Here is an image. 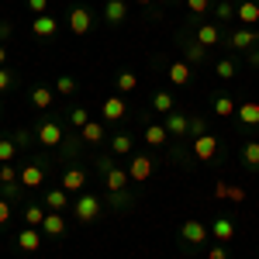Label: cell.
<instances>
[{
    "mask_svg": "<svg viewBox=\"0 0 259 259\" xmlns=\"http://www.w3.org/2000/svg\"><path fill=\"white\" fill-rule=\"evenodd\" d=\"M31 35L38 41H52L59 35V21L52 18V14H38V18H31Z\"/></svg>",
    "mask_w": 259,
    "mask_h": 259,
    "instance_id": "cell-20",
    "label": "cell"
},
{
    "mask_svg": "<svg viewBox=\"0 0 259 259\" xmlns=\"http://www.w3.org/2000/svg\"><path fill=\"white\" fill-rule=\"evenodd\" d=\"M211 107H214V114H218V118H232L239 104H235V100L228 97V94H214V100H211Z\"/></svg>",
    "mask_w": 259,
    "mask_h": 259,
    "instance_id": "cell-33",
    "label": "cell"
},
{
    "mask_svg": "<svg viewBox=\"0 0 259 259\" xmlns=\"http://www.w3.org/2000/svg\"><path fill=\"white\" fill-rule=\"evenodd\" d=\"M145 118H149V114H145ZM142 139H145V145H149V149H166L169 132H166V124H162V121H152V118H149L145 132H142Z\"/></svg>",
    "mask_w": 259,
    "mask_h": 259,
    "instance_id": "cell-22",
    "label": "cell"
},
{
    "mask_svg": "<svg viewBox=\"0 0 259 259\" xmlns=\"http://www.w3.org/2000/svg\"><path fill=\"white\" fill-rule=\"evenodd\" d=\"M132 204H135V197H132L128 190H124V194H107V207H111V211H128Z\"/></svg>",
    "mask_w": 259,
    "mask_h": 259,
    "instance_id": "cell-40",
    "label": "cell"
},
{
    "mask_svg": "<svg viewBox=\"0 0 259 259\" xmlns=\"http://www.w3.org/2000/svg\"><path fill=\"white\" fill-rule=\"evenodd\" d=\"M14 87H18V73H14V69H7V66H0V94L14 90Z\"/></svg>",
    "mask_w": 259,
    "mask_h": 259,
    "instance_id": "cell-45",
    "label": "cell"
},
{
    "mask_svg": "<svg viewBox=\"0 0 259 259\" xmlns=\"http://www.w3.org/2000/svg\"><path fill=\"white\" fill-rule=\"evenodd\" d=\"M114 87H118V94L124 97V94H132L135 87H139V76L132 73V69H121L118 76H114Z\"/></svg>",
    "mask_w": 259,
    "mask_h": 259,
    "instance_id": "cell-36",
    "label": "cell"
},
{
    "mask_svg": "<svg viewBox=\"0 0 259 259\" xmlns=\"http://www.w3.org/2000/svg\"><path fill=\"white\" fill-rule=\"evenodd\" d=\"M166 80L173 83V87H190V83H194V66L183 62V59L169 62V66H166Z\"/></svg>",
    "mask_w": 259,
    "mask_h": 259,
    "instance_id": "cell-24",
    "label": "cell"
},
{
    "mask_svg": "<svg viewBox=\"0 0 259 259\" xmlns=\"http://www.w3.org/2000/svg\"><path fill=\"white\" fill-rule=\"evenodd\" d=\"M76 90H80L76 76H56V94H59V97H73Z\"/></svg>",
    "mask_w": 259,
    "mask_h": 259,
    "instance_id": "cell-39",
    "label": "cell"
},
{
    "mask_svg": "<svg viewBox=\"0 0 259 259\" xmlns=\"http://www.w3.org/2000/svg\"><path fill=\"white\" fill-rule=\"evenodd\" d=\"M149 111L166 118V114H173V111H177V97H173L169 90H156V94H152V100H149Z\"/></svg>",
    "mask_w": 259,
    "mask_h": 259,
    "instance_id": "cell-27",
    "label": "cell"
},
{
    "mask_svg": "<svg viewBox=\"0 0 259 259\" xmlns=\"http://www.w3.org/2000/svg\"><path fill=\"white\" fill-rule=\"evenodd\" d=\"M41 204H45L49 211H56V214L73 211V200H69V194H66L62 187H49V190H41Z\"/></svg>",
    "mask_w": 259,
    "mask_h": 259,
    "instance_id": "cell-17",
    "label": "cell"
},
{
    "mask_svg": "<svg viewBox=\"0 0 259 259\" xmlns=\"http://www.w3.org/2000/svg\"><path fill=\"white\" fill-rule=\"evenodd\" d=\"M31 104H35L38 111H49V107L56 104V90H52V87H45V83L31 87Z\"/></svg>",
    "mask_w": 259,
    "mask_h": 259,
    "instance_id": "cell-31",
    "label": "cell"
},
{
    "mask_svg": "<svg viewBox=\"0 0 259 259\" xmlns=\"http://www.w3.org/2000/svg\"><path fill=\"white\" fill-rule=\"evenodd\" d=\"M135 4H142V7H149V4H152V0H135Z\"/></svg>",
    "mask_w": 259,
    "mask_h": 259,
    "instance_id": "cell-52",
    "label": "cell"
},
{
    "mask_svg": "<svg viewBox=\"0 0 259 259\" xmlns=\"http://www.w3.org/2000/svg\"><path fill=\"white\" fill-rule=\"evenodd\" d=\"M0 183H21V169L14 162H0Z\"/></svg>",
    "mask_w": 259,
    "mask_h": 259,
    "instance_id": "cell-44",
    "label": "cell"
},
{
    "mask_svg": "<svg viewBox=\"0 0 259 259\" xmlns=\"http://www.w3.org/2000/svg\"><path fill=\"white\" fill-rule=\"evenodd\" d=\"M11 139H14V145H18V152H28V149L38 142V139H35V128H14Z\"/></svg>",
    "mask_w": 259,
    "mask_h": 259,
    "instance_id": "cell-34",
    "label": "cell"
},
{
    "mask_svg": "<svg viewBox=\"0 0 259 259\" xmlns=\"http://www.w3.org/2000/svg\"><path fill=\"white\" fill-rule=\"evenodd\" d=\"M239 159H242V166H245L249 173H259V142H245L242 152H239Z\"/></svg>",
    "mask_w": 259,
    "mask_h": 259,
    "instance_id": "cell-32",
    "label": "cell"
},
{
    "mask_svg": "<svg viewBox=\"0 0 259 259\" xmlns=\"http://www.w3.org/2000/svg\"><path fill=\"white\" fill-rule=\"evenodd\" d=\"M128 183H132V177H128V169H124V166H114V169L104 177L107 194H124V190H128Z\"/></svg>",
    "mask_w": 259,
    "mask_h": 259,
    "instance_id": "cell-28",
    "label": "cell"
},
{
    "mask_svg": "<svg viewBox=\"0 0 259 259\" xmlns=\"http://www.w3.org/2000/svg\"><path fill=\"white\" fill-rule=\"evenodd\" d=\"M14 156H18L14 139H11V135H0V162H14Z\"/></svg>",
    "mask_w": 259,
    "mask_h": 259,
    "instance_id": "cell-42",
    "label": "cell"
},
{
    "mask_svg": "<svg viewBox=\"0 0 259 259\" xmlns=\"http://www.w3.org/2000/svg\"><path fill=\"white\" fill-rule=\"evenodd\" d=\"M66 232H69V225H66V214H56V211H49V214H45V221H41V235H45V242H59Z\"/></svg>",
    "mask_w": 259,
    "mask_h": 259,
    "instance_id": "cell-19",
    "label": "cell"
},
{
    "mask_svg": "<svg viewBox=\"0 0 259 259\" xmlns=\"http://www.w3.org/2000/svg\"><path fill=\"white\" fill-rule=\"evenodd\" d=\"M83 149H87L83 135H80V132H73V128H66V139H62V145H59V159L80 162L83 159Z\"/></svg>",
    "mask_w": 259,
    "mask_h": 259,
    "instance_id": "cell-12",
    "label": "cell"
},
{
    "mask_svg": "<svg viewBox=\"0 0 259 259\" xmlns=\"http://www.w3.org/2000/svg\"><path fill=\"white\" fill-rule=\"evenodd\" d=\"M7 38H14V21H0V41L7 45Z\"/></svg>",
    "mask_w": 259,
    "mask_h": 259,
    "instance_id": "cell-49",
    "label": "cell"
},
{
    "mask_svg": "<svg viewBox=\"0 0 259 259\" xmlns=\"http://www.w3.org/2000/svg\"><path fill=\"white\" fill-rule=\"evenodd\" d=\"M14 207H18V204H11L7 197H0V228H4V225H11V218H14Z\"/></svg>",
    "mask_w": 259,
    "mask_h": 259,
    "instance_id": "cell-46",
    "label": "cell"
},
{
    "mask_svg": "<svg viewBox=\"0 0 259 259\" xmlns=\"http://www.w3.org/2000/svg\"><path fill=\"white\" fill-rule=\"evenodd\" d=\"M235 21H239V28H256L259 24V0H235Z\"/></svg>",
    "mask_w": 259,
    "mask_h": 259,
    "instance_id": "cell-21",
    "label": "cell"
},
{
    "mask_svg": "<svg viewBox=\"0 0 259 259\" xmlns=\"http://www.w3.org/2000/svg\"><path fill=\"white\" fill-rule=\"evenodd\" d=\"M21 187L24 190H38V187H45V166L35 159H28L24 166H21Z\"/></svg>",
    "mask_w": 259,
    "mask_h": 259,
    "instance_id": "cell-18",
    "label": "cell"
},
{
    "mask_svg": "<svg viewBox=\"0 0 259 259\" xmlns=\"http://www.w3.org/2000/svg\"><path fill=\"white\" fill-rule=\"evenodd\" d=\"M177 45H180V56H183V62H190L194 69L207 62V49H204V45L194 38V28H190V24L177 31Z\"/></svg>",
    "mask_w": 259,
    "mask_h": 259,
    "instance_id": "cell-3",
    "label": "cell"
},
{
    "mask_svg": "<svg viewBox=\"0 0 259 259\" xmlns=\"http://www.w3.org/2000/svg\"><path fill=\"white\" fill-rule=\"evenodd\" d=\"M190 152H194V159H200V162H218V156H221L218 135H214V132H207V135L194 139V142H190Z\"/></svg>",
    "mask_w": 259,
    "mask_h": 259,
    "instance_id": "cell-7",
    "label": "cell"
},
{
    "mask_svg": "<svg viewBox=\"0 0 259 259\" xmlns=\"http://www.w3.org/2000/svg\"><path fill=\"white\" fill-rule=\"evenodd\" d=\"M183 4H187V14H190V18H204V14L214 7V0H183Z\"/></svg>",
    "mask_w": 259,
    "mask_h": 259,
    "instance_id": "cell-41",
    "label": "cell"
},
{
    "mask_svg": "<svg viewBox=\"0 0 259 259\" xmlns=\"http://www.w3.org/2000/svg\"><path fill=\"white\" fill-rule=\"evenodd\" d=\"M207 242H211L207 221H200V218L180 221V245H183V252H200V249H207Z\"/></svg>",
    "mask_w": 259,
    "mask_h": 259,
    "instance_id": "cell-2",
    "label": "cell"
},
{
    "mask_svg": "<svg viewBox=\"0 0 259 259\" xmlns=\"http://www.w3.org/2000/svg\"><path fill=\"white\" fill-rule=\"evenodd\" d=\"M245 59H249V66H256V69H259V49H249Z\"/></svg>",
    "mask_w": 259,
    "mask_h": 259,
    "instance_id": "cell-50",
    "label": "cell"
},
{
    "mask_svg": "<svg viewBox=\"0 0 259 259\" xmlns=\"http://www.w3.org/2000/svg\"><path fill=\"white\" fill-rule=\"evenodd\" d=\"M128 177H132V183H149V177L156 173V159L149 156V152H132L128 156Z\"/></svg>",
    "mask_w": 259,
    "mask_h": 259,
    "instance_id": "cell-6",
    "label": "cell"
},
{
    "mask_svg": "<svg viewBox=\"0 0 259 259\" xmlns=\"http://www.w3.org/2000/svg\"><path fill=\"white\" fill-rule=\"evenodd\" d=\"M194 38L211 52V49H218L221 41H225V31H221L218 21H204V24H194Z\"/></svg>",
    "mask_w": 259,
    "mask_h": 259,
    "instance_id": "cell-10",
    "label": "cell"
},
{
    "mask_svg": "<svg viewBox=\"0 0 259 259\" xmlns=\"http://www.w3.org/2000/svg\"><path fill=\"white\" fill-rule=\"evenodd\" d=\"M207 228H211V242L232 245V239H235V221L228 218V214H214V218L207 221Z\"/></svg>",
    "mask_w": 259,
    "mask_h": 259,
    "instance_id": "cell-11",
    "label": "cell"
},
{
    "mask_svg": "<svg viewBox=\"0 0 259 259\" xmlns=\"http://www.w3.org/2000/svg\"><path fill=\"white\" fill-rule=\"evenodd\" d=\"M45 214H49L45 204H24V207H21V225H28V228H41Z\"/></svg>",
    "mask_w": 259,
    "mask_h": 259,
    "instance_id": "cell-29",
    "label": "cell"
},
{
    "mask_svg": "<svg viewBox=\"0 0 259 259\" xmlns=\"http://www.w3.org/2000/svg\"><path fill=\"white\" fill-rule=\"evenodd\" d=\"M87 121H90V111H87V107H73V111L66 114V128H73V132H80V128L87 124Z\"/></svg>",
    "mask_w": 259,
    "mask_h": 259,
    "instance_id": "cell-38",
    "label": "cell"
},
{
    "mask_svg": "<svg viewBox=\"0 0 259 259\" xmlns=\"http://www.w3.org/2000/svg\"><path fill=\"white\" fill-rule=\"evenodd\" d=\"M80 135H83V142H87V149H100V145H107V139H111L107 124H104V121H94V118L80 128Z\"/></svg>",
    "mask_w": 259,
    "mask_h": 259,
    "instance_id": "cell-13",
    "label": "cell"
},
{
    "mask_svg": "<svg viewBox=\"0 0 259 259\" xmlns=\"http://www.w3.org/2000/svg\"><path fill=\"white\" fill-rule=\"evenodd\" d=\"M73 214H76L80 225L100 221L104 218V200H100L97 194H90V190H83V194H76V200H73Z\"/></svg>",
    "mask_w": 259,
    "mask_h": 259,
    "instance_id": "cell-4",
    "label": "cell"
},
{
    "mask_svg": "<svg viewBox=\"0 0 259 259\" xmlns=\"http://www.w3.org/2000/svg\"><path fill=\"white\" fill-rule=\"evenodd\" d=\"M35 139L45 152H56L66 139V114H49V118H38L35 124Z\"/></svg>",
    "mask_w": 259,
    "mask_h": 259,
    "instance_id": "cell-1",
    "label": "cell"
},
{
    "mask_svg": "<svg viewBox=\"0 0 259 259\" xmlns=\"http://www.w3.org/2000/svg\"><path fill=\"white\" fill-rule=\"evenodd\" d=\"M211 11H214V21L218 24H228V21H235V0H218Z\"/></svg>",
    "mask_w": 259,
    "mask_h": 259,
    "instance_id": "cell-37",
    "label": "cell"
},
{
    "mask_svg": "<svg viewBox=\"0 0 259 259\" xmlns=\"http://www.w3.org/2000/svg\"><path fill=\"white\" fill-rule=\"evenodd\" d=\"M162 124H166V132H169V135H177V139L187 142V132H190V114L173 111V114H166V118H162Z\"/></svg>",
    "mask_w": 259,
    "mask_h": 259,
    "instance_id": "cell-25",
    "label": "cell"
},
{
    "mask_svg": "<svg viewBox=\"0 0 259 259\" xmlns=\"http://www.w3.org/2000/svg\"><path fill=\"white\" fill-rule=\"evenodd\" d=\"M200 135H207V121L200 118V114H190V132H187V142L200 139Z\"/></svg>",
    "mask_w": 259,
    "mask_h": 259,
    "instance_id": "cell-43",
    "label": "cell"
},
{
    "mask_svg": "<svg viewBox=\"0 0 259 259\" xmlns=\"http://www.w3.org/2000/svg\"><path fill=\"white\" fill-rule=\"evenodd\" d=\"M107 152H111L114 159H128V156L135 152V139H132L128 132H114V135L107 139Z\"/></svg>",
    "mask_w": 259,
    "mask_h": 259,
    "instance_id": "cell-23",
    "label": "cell"
},
{
    "mask_svg": "<svg viewBox=\"0 0 259 259\" xmlns=\"http://www.w3.org/2000/svg\"><path fill=\"white\" fill-rule=\"evenodd\" d=\"M90 180H94V169H87L83 162H69V166L62 169L59 187L66 190V194H83V190L90 187Z\"/></svg>",
    "mask_w": 259,
    "mask_h": 259,
    "instance_id": "cell-5",
    "label": "cell"
},
{
    "mask_svg": "<svg viewBox=\"0 0 259 259\" xmlns=\"http://www.w3.org/2000/svg\"><path fill=\"white\" fill-rule=\"evenodd\" d=\"M256 41H259L256 28H232V31L225 35V45H228L232 52H249V49H256Z\"/></svg>",
    "mask_w": 259,
    "mask_h": 259,
    "instance_id": "cell-9",
    "label": "cell"
},
{
    "mask_svg": "<svg viewBox=\"0 0 259 259\" xmlns=\"http://www.w3.org/2000/svg\"><path fill=\"white\" fill-rule=\"evenodd\" d=\"M66 28L73 31V35H90V28H94V11L87 7V4H76L69 14H66Z\"/></svg>",
    "mask_w": 259,
    "mask_h": 259,
    "instance_id": "cell-8",
    "label": "cell"
},
{
    "mask_svg": "<svg viewBox=\"0 0 259 259\" xmlns=\"http://www.w3.org/2000/svg\"><path fill=\"white\" fill-rule=\"evenodd\" d=\"M169 4H183V0H169Z\"/></svg>",
    "mask_w": 259,
    "mask_h": 259,
    "instance_id": "cell-53",
    "label": "cell"
},
{
    "mask_svg": "<svg viewBox=\"0 0 259 259\" xmlns=\"http://www.w3.org/2000/svg\"><path fill=\"white\" fill-rule=\"evenodd\" d=\"M207 259H228V245L211 242V245H207Z\"/></svg>",
    "mask_w": 259,
    "mask_h": 259,
    "instance_id": "cell-47",
    "label": "cell"
},
{
    "mask_svg": "<svg viewBox=\"0 0 259 259\" xmlns=\"http://www.w3.org/2000/svg\"><path fill=\"white\" fill-rule=\"evenodd\" d=\"M235 118L242 128H259V100H242L235 107Z\"/></svg>",
    "mask_w": 259,
    "mask_h": 259,
    "instance_id": "cell-26",
    "label": "cell"
},
{
    "mask_svg": "<svg viewBox=\"0 0 259 259\" xmlns=\"http://www.w3.org/2000/svg\"><path fill=\"white\" fill-rule=\"evenodd\" d=\"M100 18H104L107 28H121V24L128 21V0H104Z\"/></svg>",
    "mask_w": 259,
    "mask_h": 259,
    "instance_id": "cell-16",
    "label": "cell"
},
{
    "mask_svg": "<svg viewBox=\"0 0 259 259\" xmlns=\"http://www.w3.org/2000/svg\"><path fill=\"white\" fill-rule=\"evenodd\" d=\"M114 166H118V162H114L111 152H97V159H94V180H104Z\"/></svg>",
    "mask_w": 259,
    "mask_h": 259,
    "instance_id": "cell-35",
    "label": "cell"
},
{
    "mask_svg": "<svg viewBox=\"0 0 259 259\" xmlns=\"http://www.w3.org/2000/svg\"><path fill=\"white\" fill-rule=\"evenodd\" d=\"M0 66H7V45L0 41Z\"/></svg>",
    "mask_w": 259,
    "mask_h": 259,
    "instance_id": "cell-51",
    "label": "cell"
},
{
    "mask_svg": "<svg viewBox=\"0 0 259 259\" xmlns=\"http://www.w3.org/2000/svg\"><path fill=\"white\" fill-rule=\"evenodd\" d=\"M124 114H128V104H124V97H121V94L100 100V118H104V124H118Z\"/></svg>",
    "mask_w": 259,
    "mask_h": 259,
    "instance_id": "cell-14",
    "label": "cell"
},
{
    "mask_svg": "<svg viewBox=\"0 0 259 259\" xmlns=\"http://www.w3.org/2000/svg\"><path fill=\"white\" fill-rule=\"evenodd\" d=\"M214 76H218L221 83L235 80V76H239V62H235V56H221V59L214 62Z\"/></svg>",
    "mask_w": 259,
    "mask_h": 259,
    "instance_id": "cell-30",
    "label": "cell"
},
{
    "mask_svg": "<svg viewBox=\"0 0 259 259\" xmlns=\"http://www.w3.org/2000/svg\"><path fill=\"white\" fill-rule=\"evenodd\" d=\"M14 242H18L21 252H28V256H35L41 249V242H45V235H41V228H28V225H21L18 235H14Z\"/></svg>",
    "mask_w": 259,
    "mask_h": 259,
    "instance_id": "cell-15",
    "label": "cell"
},
{
    "mask_svg": "<svg viewBox=\"0 0 259 259\" xmlns=\"http://www.w3.org/2000/svg\"><path fill=\"white\" fill-rule=\"evenodd\" d=\"M28 11L38 18V14H49V0H28Z\"/></svg>",
    "mask_w": 259,
    "mask_h": 259,
    "instance_id": "cell-48",
    "label": "cell"
}]
</instances>
